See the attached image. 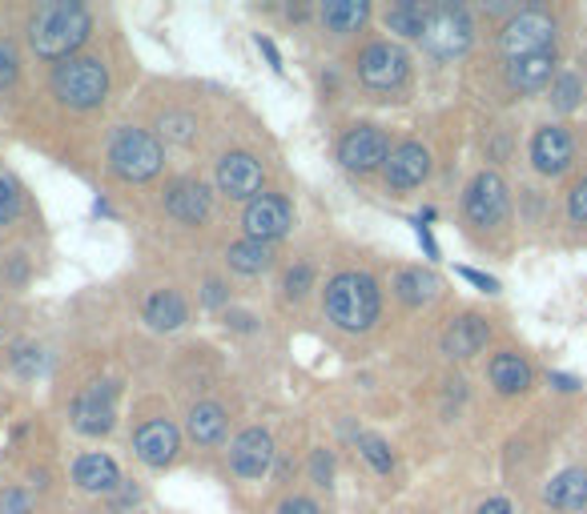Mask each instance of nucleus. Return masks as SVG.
<instances>
[{"label":"nucleus","mask_w":587,"mask_h":514,"mask_svg":"<svg viewBox=\"0 0 587 514\" xmlns=\"http://www.w3.org/2000/svg\"><path fill=\"white\" fill-rule=\"evenodd\" d=\"M89 33H93V21L73 0L45 4L28 21V45L40 61H68L89 40Z\"/></svg>","instance_id":"1"},{"label":"nucleus","mask_w":587,"mask_h":514,"mask_svg":"<svg viewBox=\"0 0 587 514\" xmlns=\"http://www.w3.org/2000/svg\"><path fill=\"white\" fill-rule=\"evenodd\" d=\"M378 305H383V298H378L374 277L359 274V269L330 277V286H326V314H330L334 326H342L350 334L371 330L378 322Z\"/></svg>","instance_id":"2"},{"label":"nucleus","mask_w":587,"mask_h":514,"mask_svg":"<svg viewBox=\"0 0 587 514\" xmlns=\"http://www.w3.org/2000/svg\"><path fill=\"white\" fill-rule=\"evenodd\" d=\"M161 161H165V153H161V141L153 133L125 125V129L109 137V170L117 173L121 181H149V177H158Z\"/></svg>","instance_id":"3"},{"label":"nucleus","mask_w":587,"mask_h":514,"mask_svg":"<svg viewBox=\"0 0 587 514\" xmlns=\"http://www.w3.org/2000/svg\"><path fill=\"white\" fill-rule=\"evenodd\" d=\"M53 92L68 109H97L109 92V73L97 57H68L53 68Z\"/></svg>","instance_id":"4"},{"label":"nucleus","mask_w":587,"mask_h":514,"mask_svg":"<svg viewBox=\"0 0 587 514\" xmlns=\"http://www.w3.org/2000/svg\"><path fill=\"white\" fill-rule=\"evenodd\" d=\"M475 40V25L463 4H435L427 13V28H423V49L439 61L463 57Z\"/></svg>","instance_id":"5"},{"label":"nucleus","mask_w":587,"mask_h":514,"mask_svg":"<svg viewBox=\"0 0 587 514\" xmlns=\"http://www.w3.org/2000/svg\"><path fill=\"white\" fill-rule=\"evenodd\" d=\"M551 40H555V21L544 9H520L499 33V49L508 53V61H520V57L551 53Z\"/></svg>","instance_id":"6"},{"label":"nucleus","mask_w":587,"mask_h":514,"mask_svg":"<svg viewBox=\"0 0 587 514\" xmlns=\"http://www.w3.org/2000/svg\"><path fill=\"white\" fill-rule=\"evenodd\" d=\"M113 423H117V386L97 383L89 390H80L77 402H73V426L80 435L101 438L113 430Z\"/></svg>","instance_id":"7"},{"label":"nucleus","mask_w":587,"mask_h":514,"mask_svg":"<svg viewBox=\"0 0 587 514\" xmlns=\"http://www.w3.org/2000/svg\"><path fill=\"white\" fill-rule=\"evenodd\" d=\"M241 225H246V238L262 241V246L286 238V234H290V225H294L290 201L278 198V193H258V198L246 205Z\"/></svg>","instance_id":"8"},{"label":"nucleus","mask_w":587,"mask_h":514,"mask_svg":"<svg viewBox=\"0 0 587 514\" xmlns=\"http://www.w3.org/2000/svg\"><path fill=\"white\" fill-rule=\"evenodd\" d=\"M390 146H387V133L374 129V125H354V129L338 141V161L347 165L350 173H371L378 165H387Z\"/></svg>","instance_id":"9"},{"label":"nucleus","mask_w":587,"mask_h":514,"mask_svg":"<svg viewBox=\"0 0 587 514\" xmlns=\"http://www.w3.org/2000/svg\"><path fill=\"white\" fill-rule=\"evenodd\" d=\"M407 53H402L399 45H390V40H374L371 49L359 57V77L371 85V89H399L402 80H407Z\"/></svg>","instance_id":"10"},{"label":"nucleus","mask_w":587,"mask_h":514,"mask_svg":"<svg viewBox=\"0 0 587 514\" xmlns=\"http://www.w3.org/2000/svg\"><path fill=\"white\" fill-rule=\"evenodd\" d=\"M463 210L475 225H499L508 217V185L499 173H479L475 181L467 185V198H463Z\"/></svg>","instance_id":"11"},{"label":"nucleus","mask_w":587,"mask_h":514,"mask_svg":"<svg viewBox=\"0 0 587 514\" xmlns=\"http://www.w3.org/2000/svg\"><path fill=\"white\" fill-rule=\"evenodd\" d=\"M217 189L234 201H254L262 189V165L250 153H226L217 161Z\"/></svg>","instance_id":"12"},{"label":"nucleus","mask_w":587,"mask_h":514,"mask_svg":"<svg viewBox=\"0 0 587 514\" xmlns=\"http://www.w3.org/2000/svg\"><path fill=\"white\" fill-rule=\"evenodd\" d=\"M229 466H234V475L241 478H262L274 466V442H270L266 430H241L234 438V447H229Z\"/></svg>","instance_id":"13"},{"label":"nucleus","mask_w":587,"mask_h":514,"mask_svg":"<svg viewBox=\"0 0 587 514\" xmlns=\"http://www.w3.org/2000/svg\"><path fill=\"white\" fill-rule=\"evenodd\" d=\"M532 161L544 177H560V173L575 161V146H572V137H567V129H560V125H544V129L535 133Z\"/></svg>","instance_id":"14"},{"label":"nucleus","mask_w":587,"mask_h":514,"mask_svg":"<svg viewBox=\"0 0 587 514\" xmlns=\"http://www.w3.org/2000/svg\"><path fill=\"white\" fill-rule=\"evenodd\" d=\"M134 450L146 466H170L177 459V450H182V435H177L174 423L153 418V423H146L134 435Z\"/></svg>","instance_id":"15"},{"label":"nucleus","mask_w":587,"mask_h":514,"mask_svg":"<svg viewBox=\"0 0 587 514\" xmlns=\"http://www.w3.org/2000/svg\"><path fill=\"white\" fill-rule=\"evenodd\" d=\"M430 173V153L419 141H407V146L390 149L387 158V185L390 189H414L423 185Z\"/></svg>","instance_id":"16"},{"label":"nucleus","mask_w":587,"mask_h":514,"mask_svg":"<svg viewBox=\"0 0 587 514\" xmlns=\"http://www.w3.org/2000/svg\"><path fill=\"white\" fill-rule=\"evenodd\" d=\"M165 210L182 225H201L214 210V201H210V189L201 181H174L165 193Z\"/></svg>","instance_id":"17"},{"label":"nucleus","mask_w":587,"mask_h":514,"mask_svg":"<svg viewBox=\"0 0 587 514\" xmlns=\"http://www.w3.org/2000/svg\"><path fill=\"white\" fill-rule=\"evenodd\" d=\"M491 338V326L483 322L479 314H463L454 317L447 334H442V354L447 358H475Z\"/></svg>","instance_id":"18"},{"label":"nucleus","mask_w":587,"mask_h":514,"mask_svg":"<svg viewBox=\"0 0 587 514\" xmlns=\"http://www.w3.org/2000/svg\"><path fill=\"white\" fill-rule=\"evenodd\" d=\"M544 502H548L551 511H563V514L587 511V471H575V466L572 471H560V475L544 487Z\"/></svg>","instance_id":"19"},{"label":"nucleus","mask_w":587,"mask_h":514,"mask_svg":"<svg viewBox=\"0 0 587 514\" xmlns=\"http://www.w3.org/2000/svg\"><path fill=\"white\" fill-rule=\"evenodd\" d=\"M73 482L89 494H109V490H117L121 471L109 454H80L77 466H73Z\"/></svg>","instance_id":"20"},{"label":"nucleus","mask_w":587,"mask_h":514,"mask_svg":"<svg viewBox=\"0 0 587 514\" xmlns=\"http://www.w3.org/2000/svg\"><path fill=\"white\" fill-rule=\"evenodd\" d=\"M555 73V57L551 53H535V57H520V61H508V85L520 92H535L544 89Z\"/></svg>","instance_id":"21"},{"label":"nucleus","mask_w":587,"mask_h":514,"mask_svg":"<svg viewBox=\"0 0 587 514\" xmlns=\"http://www.w3.org/2000/svg\"><path fill=\"white\" fill-rule=\"evenodd\" d=\"M319 16L330 33L347 37V33H359V28L371 21V4H366V0H326Z\"/></svg>","instance_id":"22"},{"label":"nucleus","mask_w":587,"mask_h":514,"mask_svg":"<svg viewBox=\"0 0 587 514\" xmlns=\"http://www.w3.org/2000/svg\"><path fill=\"white\" fill-rule=\"evenodd\" d=\"M491 383L499 394H523L527 386H532V366L523 362L515 350L508 354H495L491 358Z\"/></svg>","instance_id":"23"},{"label":"nucleus","mask_w":587,"mask_h":514,"mask_svg":"<svg viewBox=\"0 0 587 514\" xmlns=\"http://www.w3.org/2000/svg\"><path fill=\"white\" fill-rule=\"evenodd\" d=\"M186 430L193 442L214 447V442H222V435H226V410L217 406V402H198V406L189 410Z\"/></svg>","instance_id":"24"},{"label":"nucleus","mask_w":587,"mask_h":514,"mask_svg":"<svg viewBox=\"0 0 587 514\" xmlns=\"http://www.w3.org/2000/svg\"><path fill=\"white\" fill-rule=\"evenodd\" d=\"M186 317H189L186 302H182V293H174V290H158L146 302V322L153 330H182Z\"/></svg>","instance_id":"25"},{"label":"nucleus","mask_w":587,"mask_h":514,"mask_svg":"<svg viewBox=\"0 0 587 514\" xmlns=\"http://www.w3.org/2000/svg\"><path fill=\"white\" fill-rule=\"evenodd\" d=\"M395 293H399L407 305H427L439 298V277L423 274V269H402V274L395 277Z\"/></svg>","instance_id":"26"},{"label":"nucleus","mask_w":587,"mask_h":514,"mask_svg":"<svg viewBox=\"0 0 587 514\" xmlns=\"http://www.w3.org/2000/svg\"><path fill=\"white\" fill-rule=\"evenodd\" d=\"M430 4H419V0H402L395 9H387V28L399 33V37H419L423 40V28H427Z\"/></svg>","instance_id":"27"},{"label":"nucleus","mask_w":587,"mask_h":514,"mask_svg":"<svg viewBox=\"0 0 587 514\" xmlns=\"http://www.w3.org/2000/svg\"><path fill=\"white\" fill-rule=\"evenodd\" d=\"M226 262L229 269H238V274H262V269H270V246H262V241H234L226 250Z\"/></svg>","instance_id":"28"},{"label":"nucleus","mask_w":587,"mask_h":514,"mask_svg":"<svg viewBox=\"0 0 587 514\" xmlns=\"http://www.w3.org/2000/svg\"><path fill=\"white\" fill-rule=\"evenodd\" d=\"M579 97H584V80L575 77V73L555 77V85H551V105L560 109V113H572V109L579 105Z\"/></svg>","instance_id":"29"},{"label":"nucleus","mask_w":587,"mask_h":514,"mask_svg":"<svg viewBox=\"0 0 587 514\" xmlns=\"http://www.w3.org/2000/svg\"><path fill=\"white\" fill-rule=\"evenodd\" d=\"M161 137H165V141H177V146H189V141L198 137V121L189 117V113H165V117H161Z\"/></svg>","instance_id":"30"},{"label":"nucleus","mask_w":587,"mask_h":514,"mask_svg":"<svg viewBox=\"0 0 587 514\" xmlns=\"http://www.w3.org/2000/svg\"><path fill=\"white\" fill-rule=\"evenodd\" d=\"M359 450L366 454V462H371L378 475H390V471H395V454H390V447L383 442V438L359 435Z\"/></svg>","instance_id":"31"},{"label":"nucleus","mask_w":587,"mask_h":514,"mask_svg":"<svg viewBox=\"0 0 587 514\" xmlns=\"http://www.w3.org/2000/svg\"><path fill=\"white\" fill-rule=\"evenodd\" d=\"M21 213V189L9 173H0V225H9Z\"/></svg>","instance_id":"32"},{"label":"nucleus","mask_w":587,"mask_h":514,"mask_svg":"<svg viewBox=\"0 0 587 514\" xmlns=\"http://www.w3.org/2000/svg\"><path fill=\"white\" fill-rule=\"evenodd\" d=\"M310 286H314V269H310V265H290V269H286V277H282V290H286V298H302Z\"/></svg>","instance_id":"33"},{"label":"nucleus","mask_w":587,"mask_h":514,"mask_svg":"<svg viewBox=\"0 0 587 514\" xmlns=\"http://www.w3.org/2000/svg\"><path fill=\"white\" fill-rule=\"evenodd\" d=\"M21 73V57H16L13 40H0V89H9Z\"/></svg>","instance_id":"34"},{"label":"nucleus","mask_w":587,"mask_h":514,"mask_svg":"<svg viewBox=\"0 0 587 514\" xmlns=\"http://www.w3.org/2000/svg\"><path fill=\"white\" fill-rule=\"evenodd\" d=\"M28 511H33V502H28L25 490L9 487L4 494H0V514H28Z\"/></svg>","instance_id":"35"},{"label":"nucleus","mask_w":587,"mask_h":514,"mask_svg":"<svg viewBox=\"0 0 587 514\" xmlns=\"http://www.w3.org/2000/svg\"><path fill=\"white\" fill-rule=\"evenodd\" d=\"M567 213H572V222H587V177L572 189V198H567Z\"/></svg>","instance_id":"36"},{"label":"nucleus","mask_w":587,"mask_h":514,"mask_svg":"<svg viewBox=\"0 0 587 514\" xmlns=\"http://www.w3.org/2000/svg\"><path fill=\"white\" fill-rule=\"evenodd\" d=\"M310 471H314V478H319L322 487H326V482H330V475H334L330 454H326V450H314V459H310Z\"/></svg>","instance_id":"37"},{"label":"nucleus","mask_w":587,"mask_h":514,"mask_svg":"<svg viewBox=\"0 0 587 514\" xmlns=\"http://www.w3.org/2000/svg\"><path fill=\"white\" fill-rule=\"evenodd\" d=\"M278 514H322V511L310 499H286L278 506Z\"/></svg>","instance_id":"38"},{"label":"nucleus","mask_w":587,"mask_h":514,"mask_svg":"<svg viewBox=\"0 0 587 514\" xmlns=\"http://www.w3.org/2000/svg\"><path fill=\"white\" fill-rule=\"evenodd\" d=\"M16 369H21V374H33V369L40 366V358H37V350H16Z\"/></svg>","instance_id":"39"},{"label":"nucleus","mask_w":587,"mask_h":514,"mask_svg":"<svg viewBox=\"0 0 587 514\" xmlns=\"http://www.w3.org/2000/svg\"><path fill=\"white\" fill-rule=\"evenodd\" d=\"M459 274L467 277V281H475V286H479V290H487V293L499 290V281H495V277H487V274H475V269H459Z\"/></svg>","instance_id":"40"},{"label":"nucleus","mask_w":587,"mask_h":514,"mask_svg":"<svg viewBox=\"0 0 587 514\" xmlns=\"http://www.w3.org/2000/svg\"><path fill=\"white\" fill-rule=\"evenodd\" d=\"M479 514H515V506H511L508 499H487L479 506Z\"/></svg>","instance_id":"41"},{"label":"nucleus","mask_w":587,"mask_h":514,"mask_svg":"<svg viewBox=\"0 0 587 514\" xmlns=\"http://www.w3.org/2000/svg\"><path fill=\"white\" fill-rule=\"evenodd\" d=\"M226 302V290H222V281H210L205 286V305H222Z\"/></svg>","instance_id":"42"},{"label":"nucleus","mask_w":587,"mask_h":514,"mask_svg":"<svg viewBox=\"0 0 587 514\" xmlns=\"http://www.w3.org/2000/svg\"><path fill=\"white\" fill-rule=\"evenodd\" d=\"M258 49H262V53L270 57V65H274V68H278V73H282V57H278V49H274L270 40H262V37H258Z\"/></svg>","instance_id":"43"},{"label":"nucleus","mask_w":587,"mask_h":514,"mask_svg":"<svg viewBox=\"0 0 587 514\" xmlns=\"http://www.w3.org/2000/svg\"><path fill=\"white\" fill-rule=\"evenodd\" d=\"M551 383L560 386V390H575V386H579V383H575V378H563V374H555V378H551Z\"/></svg>","instance_id":"44"}]
</instances>
